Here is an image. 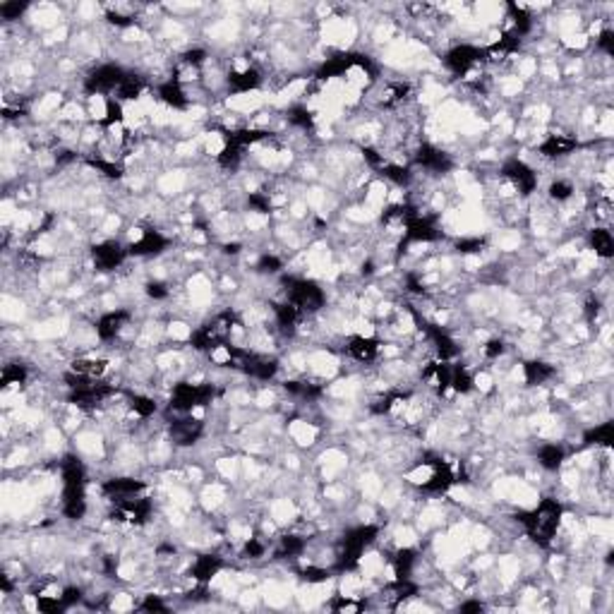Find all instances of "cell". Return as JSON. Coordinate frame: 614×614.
Listing matches in <instances>:
<instances>
[{"mask_svg": "<svg viewBox=\"0 0 614 614\" xmlns=\"http://www.w3.org/2000/svg\"><path fill=\"white\" fill-rule=\"evenodd\" d=\"M348 353H351L353 360L358 362H369L377 358L379 353V341L372 336H351V341H348Z\"/></svg>", "mask_w": 614, "mask_h": 614, "instance_id": "obj_17", "label": "cell"}, {"mask_svg": "<svg viewBox=\"0 0 614 614\" xmlns=\"http://www.w3.org/2000/svg\"><path fill=\"white\" fill-rule=\"evenodd\" d=\"M89 164L94 166V168H98L103 175H108V178H121L123 175V168L116 164V161H103V159H91Z\"/></svg>", "mask_w": 614, "mask_h": 614, "instance_id": "obj_43", "label": "cell"}, {"mask_svg": "<svg viewBox=\"0 0 614 614\" xmlns=\"http://www.w3.org/2000/svg\"><path fill=\"white\" fill-rule=\"evenodd\" d=\"M423 379L432 389H437V392H446V389L451 387V367L446 365L444 360L430 362V365L423 369Z\"/></svg>", "mask_w": 614, "mask_h": 614, "instance_id": "obj_22", "label": "cell"}, {"mask_svg": "<svg viewBox=\"0 0 614 614\" xmlns=\"http://www.w3.org/2000/svg\"><path fill=\"white\" fill-rule=\"evenodd\" d=\"M428 334L432 338V343H435V351L437 356H439V360H451V358L459 353V348H456V343L451 341V336L446 334V331H441L439 326H428Z\"/></svg>", "mask_w": 614, "mask_h": 614, "instance_id": "obj_24", "label": "cell"}, {"mask_svg": "<svg viewBox=\"0 0 614 614\" xmlns=\"http://www.w3.org/2000/svg\"><path fill=\"white\" fill-rule=\"evenodd\" d=\"M305 550V543L303 538H298V535H286V538H281V550L279 554L283 556H298L300 552Z\"/></svg>", "mask_w": 614, "mask_h": 614, "instance_id": "obj_38", "label": "cell"}, {"mask_svg": "<svg viewBox=\"0 0 614 614\" xmlns=\"http://www.w3.org/2000/svg\"><path fill=\"white\" fill-rule=\"evenodd\" d=\"M128 72L118 65H101L87 77V91L89 94H113L121 87V82L125 80Z\"/></svg>", "mask_w": 614, "mask_h": 614, "instance_id": "obj_5", "label": "cell"}, {"mask_svg": "<svg viewBox=\"0 0 614 614\" xmlns=\"http://www.w3.org/2000/svg\"><path fill=\"white\" fill-rule=\"evenodd\" d=\"M202 435V423L195 418H185V420H175L173 428H170V437H173L175 444L180 446H190L200 439Z\"/></svg>", "mask_w": 614, "mask_h": 614, "instance_id": "obj_18", "label": "cell"}, {"mask_svg": "<svg viewBox=\"0 0 614 614\" xmlns=\"http://www.w3.org/2000/svg\"><path fill=\"white\" fill-rule=\"evenodd\" d=\"M147 295L154 300H164L168 298V288H166V283H161V281H152V283L147 286Z\"/></svg>", "mask_w": 614, "mask_h": 614, "instance_id": "obj_48", "label": "cell"}, {"mask_svg": "<svg viewBox=\"0 0 614 614\" xmlns=\"http://www.w3.org/2000/svg\"><path fill=\"white\" fill-rule=\"evenodd\" d=\"M597 46H600V49L605 51L607 55L614 53V34H612L610 29H605L600 36H597Z\"/></svg>", "mask_w": 614, "mask_h": 614, "instance_id": "obj_52", "label": "cell"}, {"mask_svg": "<svg viewBox=\"0 0 614 614\" xmlns=\"http://www.w3.org/2000/svg\"><path fill=\"white\" fill-rule=\"evenodd\" d=\"M288 121L293 125H298V128L307 130V128H312V113L307 111L305 106H293L288 111Z\"/></svg>", "mask_w": 614, "mask_h": 614, "instance_id": "obj_41", "label": "cell"}, {"mask_svg": "<svg viewBox=\"0 0 614 614\" xmlns=\"http://www.w3.org/2000/svg\"><path fill=\"white\" fill-rule=\"evenodd\" d=\"M382 170H384V175L392 180V183H396V185H408L410 183V168H405V166H401V164H387Z\"/></svg>", "mask_w": 614, "mask_h": 614, "instance_id": "obj_36", "label": "cell"}, {"mask_svg": "<svg viewBox=\"0 0 614 614\" xmlns=\"http://www.w3.org/2000/svg\"><path fill=\"white\" fill-rule=\"evenodd\" d=\"M288 303H293L300 312H317L324 305V293L315 281L290 279L288 281Z\"/></svg>", "mask_w": 614, "mask_h": 614, "instance_id": "obj_4", "label": "cell"}, {"mask_svg": "<svg viewBox=\"0 0 614 614\" xmlns=\"http://www.w3.org/2000/svg\"><path fill=\"white\" fill-rule=\"evenodd\" d=\"M27 8V5H19V3H3L0 5V15H3V19H19V15H22V10Z\"/></svg>", "mask_w": 614, "mask_h": 614, "instance_id": "obj_47", "label": "cell"}, {"mask_svg": "<svg viewBox=\"0 0 614 614\" xmlns=\"http://www.w3.org/2000/svg\"><path fill=\"white\" fill-rule=\"evenodd\" d=\"M144 91V82L142 77L137 75H125V80L121 82V87L116 89V98L118 101H132V98H137L139 94Z\"/></svg>", "mask_w": 614, "mask_h": 614, "instance_id": "obj_30", "label": "cell"}, {"mask_svg": "<svg viewBox=\"0 0 614 614\" xmlns=\"http://www.w3.org/2000/svg\"><path fill=\"white\" fill-rule=\"evenodd\" d=\"M331 610H334V612H360L362 605H360V602L348 600V597H341V600H336L334 605H331Z\"/></svg>", "mask_w": 614, "mask_h": 614, "instance_id": "obj_49", "label": "cell"}, {"mask_svg": "<svg viewBox=\"0 0 614 614\" xmlns=\"http://www.w3.org/2000/svg\"><path fill=\"white\" fill-rule=\"evenodd\" d=\"M571 195H574V185H571L569 180H556V183L550 185V197L556 202L571 200Z\"/></svg>", "mask_w": 614, "mask_h": 614, "instance_id": "obj_40", "label": "cell"}, {"mask_svg": "<svg viewBox=\"0 0 614 614\" xmlns=\"http://www.w3.org/2000/svg\"><path fill=\"white\" fill-rule=\"evenodd\" d=\"M482 353H485V358L494 360V358H499L504 353V343L497 341V338H492V341H487L485 346H482Z\"/></svg>", "mask_w": 614, "mask_h": 614, "instance_id": "obj_50", "label": "cell"}, {"mask_svg": "<svg viewBox=\"0 0 614 614\" xmlns=\"http://www.w3.org/2000/svg\"><path fill=\"white\" fill-rule=\"evenodd\" d=\"M432 468L428 480L423 482V490L430 494H444L456 482V473L449 463L444 461H425Z\"/></svg>", "mask_w": 614, "mask_h": 614, "instance_id": "obj_11", "label": "cell"}, {"mask_svg": "<svg viewBox=\"0 0 614 614\" xmlns=\"http://www.w3.org/2000/svg\"><path fill=\"white\" fill-rule=\"evenodd\" d=\"M418 559V552L410 547L398 550L396 559H394V569H396V579H410V571H413V564Z\"/></svg>", "mask_w": 614, "mask_h": 614, "instance_id": "obj_31", "label": "cell"}, {"mask_svg": "<svg viewBox=\"0 0 614 614\" xmlns=\"http://www.w3.org/2000/svg\"><path fill=\"white\" fill-rule=\"evenodd\" d=\"M27 379V369L22 365H5L3 367V387H15V384H24Z\"/></svg>", "mask_w": 614, "mask_h": 614, "instance_id": "obj_37", "label": "cell"}, {"mask_svg": "<svg viewBox=\"0 0 614 614\" xmlns=\"http://www.w3.org/2000/svg\"><path fill=\"white\" fill-rule=\"evenodd\" d=\"M564 459H566V454L559 444H545V446H540V451H538V463L543 468H547V471H556V468L564 463Z\"/></svg>", "mask_w": 614, "mask_h": 614, "instance_id": "obj_29", "label": "cell"}, {"mask_svg": "<svg viewBox=\"0 0 614 614\" xmlns=\"http://www.w3.org/2000/svg\"><path fill=\"white\" fill-rule=\"evenodd\" d=\"M408 94H410V87L403 85V82L389 85L387 91H384V96H382V103H384V106H398V103H403L405 98H408Z\"/></svg>", "mask_w": 614, "mask_h": 614, "instance_id": "obj_33", "label": "cell"}, {"mask_svg": "<svg viewBox=\"0 0 614 614\" xmlns=\"http://www.w3.org/2000/svg\"><path fill=\"white\" fill-rule=\"evenodd\" d=\"M456 247H459V252L473 254V252H480V249L485 247V240H482V238H463V240L456 243Z\"/></svg>", "mask_w": 614, "mask_h": 614, "instance_id": "obj_46", "label": "cell"}, {"mask_svg": "<svg viewBox=\"0 0 614 614\" xmlns=\"http://www.w3.org/2000/svg\"><path fill=\"white\" fill-rule=\"evenodd\" d=\"M262 85V75L257 67H245V70H233L228 75V87L238 94H247Z\"/></svg>", "mask_w": 614, "mask_h": 614, "instance_id": "obj_19", "label": "cell"}, {"mask_svg": "<svg viewBox=\"0 0 614 614\" xmlns=\"http://www.w3.org/2000/svg\"><path fill=\"white\" fill-rule=\"evenodd\" d=\"M300 576H303L307 584H324V581L329 579V571L317 569V566H307V569L300 571Z\"/></svg>", "mask_w": 614, "mask_h": 614, "instance_id": "obj_45", "label": "cell"}, {"mask_svg": "<svg viewBox=\"0 0 614 614\" xmlns=\"http://www.w3.org/2000/svg\"><path fill=\"white\" fill-rule=\"evenodd\" d=\"M238 365H243V369L254 379H272L274 374L279 372L277 360H269V358L264 356H252V353H249V356L243 353V360L238 362Z\"/></svg>", "mask_w": 614, "mask_h": 614, "instance_id": "obj_15", "label": "cell"}, {"mask_svg": "<svg viewBox=\"0 0 614 614\" xmlns=\"http://www.w3.org/2000/svg\"><path fill=\"white\" fill-rule=\"evenodd\" d=\"M221 566H223V561L218 559V556L204 554V556H197V561L192 564L190 574H192V579H195L197 584H209L218 571H221Z\"/></svg>", "mask_w": 614, "mask_h": 614, "instance_id": "obj_21", "label": "cell"}, {"mask_svg": "<svg viewBox=\"0 0 614 614\" xmlns=\"http://www.w3.org/2000/svg\"><path fill=\"white\" fill-rule=\"evenodd\" d=\"M561 521V504L556 499H543L533 511H528L523 516V525L528 530V535L540 545H550V540L554 538L556 528Z\"/></svg>", "mask_w": 614, "mask_h": 614, "instance_id": "obj_2", "label": "cell"}, {"mask_svg": "<svg viewBox=\"0 0 614 614\" xmlns=\"http://www.w3.org/2000/svg\"><path fill=\"white\" fill-rule=\"evenodd\" d=\"M473 384H475V379L471 377V372H468L466 367L451 369V389H454V392L468 394L473 389Z\"/></svg>", "mask_w": 614, "mask_h": 614, "instance_id": "obj_34", "label": "cell"}, {"mask_svg": "<svg viewBox=\"0 0 614 614\" xmlns=\"http://www.w3.org/2000/svg\"><path fill=\"white\" fill-rule=\"evenodd\" d=\"M415 161H418L425 170H430V173H449L451 166H454L449 159V154H444L441 149L432 147V144H420L418 154H415Z\"/></svg>", "mask_w": 614, "mask_h": 614, "instance_id": "obj_12", "label": "cell"}, {"mask_svg": "<svg viewBox=\"0 0 614 614\" xmlns=\"http://www.w3.org/2000/svg\"><path fill=\"white\" fill-rule=\"evenodd\" d=\"M103 125H121L123 123V103L118 98H108L106 101V113H103Z\"/></svg>", "mask_w": 614, "mask_h": 614, "instance_id": "obj_39", "label": "cell"}, {"mask_svg": "<svg viewBox=\"0 0 614 614\" xmlns=\"http://www.w3.org/2000/svg\"><path fill=\"white\" fill-rule=\"evenodd\" d=\"M405 243H432L439 238V228H437L435 218L423 214H410L405 221Z\"/></svg>", "mask_w": 614, "mask_h": 614, "instance_id": "obj_10", "label": "cell"}, {"mask_svg": "<svg viewBox=\"0 0 614 614\" xmlns=\"http://www.w3.org/2000/svg\"><path fill=\"white\" fill-rule=\"evenodd\" d=\"M377 533H379L377 525H360V528L351 530V533L343 538V550L338 552L336 569L338 571H351L353 566H358V561H360L365 547L374 543Z\"/></svg>", "mask_w": 614, "mask_h": 614, "instance_id": "obj_3", "label": "cell"}, {"mask_svg": "<svg viewBox=\"0 0 614 614\" xmlns=\"http://www.w3.org/2000/svg\"><path fill=\"white\" fill-rule=\"evenodd\" d=\"M574 149H579V142L569 134H550L543 144H540V154L547 159H556V156H566Z\"/></svg>", "mask_w": 614, "mask_h": 614, "instance_id": "obj_20", "label": "cell"}, {"mask_svg": "<svg viewBox=\"0 0 614 614\" xmlns=\"http://www.w3.org/2000/svg\"><path fill=\"white\" fill-rule=\"evenodd\" d=\"M614 441V428L612 423H602L597 428H593L590 432H586V444H602V446H612Z\"/></svg>", "mask_w": 614, "mask_h": 614, "instance_id": "obj_32", "label": "cell"}, {"mask_svg": "<svg viewBox=\"0 0 614 614\" xmlns=\"http://www.w3.org/2000/svg\"><path fill=\"white\" fill-rule=\"evenodd\" d=\"M103 492L111 502H128V499L139 497V492H144V482L134 480V477H113L103 485Z\"/></svg>", "mask_w": 614, "mask_h": 614, "instance_id": "obj_14", "label": "cell"}, {"mask_svg": "<svg viewBox=\"0 0 614 614\" xmlns=\"http://www.w3.org/2000/svg\"><path fill=\"white\" fill-rule=\"evenodd\" d=\"M485 607L480 605V602H466V605H461V612H482Z\"/></svg>", "mask_w": 614, "mask_h": 614, "instance_id": "obj_55", "label": "cell"}, {"mask_svg": "<svg viewBox=\"0 0 614 614\" xmlns=\"http://www.w3.org/2000/svg\"><path fill=\"white\" fill-rule=\"evenodd\" d=\"M590 247L595 249L597 257L610 259L614 257V238L607 228H593L590 231Z\"/></svg>", "mask_w": 614, "mask_h": 614, "instance_id": "obj_27", "label": "cell"}, {"mask_svg": "<svg viewBox=\"0 0 614 614\" xmlns=\"http://www.w3.org/2000/svg\"><path fill=\"white\" fill-rule=\"evenodd\" d=\"M91 257H94V267H96L98 272H113V269H118L125 262L128 249H123L121 243L116 240H106L94 245Z\"/></svg>", "mask_w": 614, "mask_h": 614, "instance_id": "obj_9", "label": "cell"}, {"mask_svg": "<svg viewBox=\"0 0 614 614\" xmlns=\"http://www.w3.org/2000/svg\"><path fill=\"white\" fill-rule=\"evenodd\" d=\"M247 204L252 207L254 211H259V214H269V211H272V200H269V195H264V192H252V195L247 197Z\"/></svg>", "mask_w": 614, "mask_h": 614, "instance_id": "obj_42", "label": "cell"}, {"mask_svg": "<svg viewBox=\"0 0 614 614\" xmlns=\"http://www.w3.org/2000/svg\"><path fill=\"white\" fill-rule=\"evenodd\" d=\"M482 58H485V51H480L477 46H471V44H461V46H454V49L446 53L444 62L454 75H468Z\"/></svg>", "mask_w": 614, "mask_h": 614, "instance_id": "obj_6", "label": "cell"}, {"mask_svg": "<svg viewBox=\"0 0 614 614\" xmlns=\"http://www.w3.org/2000/svg\"><path fill=\"white\" fill-rule=\"evenodd\" d=\"M149 514H152V502L142 497L128 499V502H118L113 509V518L118 523H130V525H142L147 523Z\"/></svg>", "mask_w": 614, "mask_h": 614, "instance_id": "obj_7", "label": "cell"}, {"mask_svg": "<svg viewBox=\"0 0 614 614\" xmlns=\"http://www.w3.org/2000/svg\"><path fill=\"white\" fill-rule=\"evenodd\" d=\"M274 312H277V324L281 326V331L288 336L295 334V326L300 324V317H303V312L298 310L293 303H281L274 307Z\"/></svg>", "mask_w": 614, "mask_h": 614, "instance_id": "obj_23", "label": "cell"}, {"mask_svg": "<svg viewBox=\"0 0 614 614\" xmlns=\"http://www.w3.org/2000/svg\"><path fill=\"white\" fill-rule=\"evenodd\" d=\"M245 554H247V556H252V559H257V556H262V554H264V545L259 543V540H252V538H249L247 543H245Z\"/></svg>", "mask_w": 614, "mask_h": 614, "instance_id": "obj_53", "label": "cell"}, {"mask_svg": "<svg viewBox=\"0 0 614 614\" xmlns=\"http://www.w3.org/2000/svg\"><path fill=\"white\" fill-rule=\"evenodd\" d=\"M60 597H62V602H65V607H70L72 602H77L82 597V590L80 588H65V590L60 593Z\"/></svg>", "mask_w": 614, "mask_h": 614, "instance_id": "obj_54", "label": "cell"}, {"mask_svg": "<svg viewBox=\"0 0 614 614\" xmlns=\"http://www.w3.org/2000/svg\"><path fill=\"white\" fill-rule=\"evenodd\" d=\"M166 247H168L166 236H161L159 231H142L137 240L128 247V252L134 254V257H154V254L164 252Z\"/></svg>", "mask_w": 614, "mask_h": 614, "instance_id": "obj_13", "label": "cell"}, {"mask_svg": "<svg viewBox=\"0 0 614 614\" xmlns=\"http://www.w3.org/2000/svg\"><path fill=\"white\" fill-rule=\"evenodd\" d=\"M281 267H283V264H281V259L274 257V254H262L257 262V269L264 274H277Z\"/></svg>", "mask_w": 614, "mask_h": 614, "instance_id": "obj_44", "label": "cell"}, {"mask_svg": "<svg viewBox=\"0 0 614 614\" xmlns=\"http://www.w3.org/2000/svg\"><path fill=\"white\" fill-rule=\"evenodd\" d=\"M139 607H142L144 612H168V607H166V602H161L156 595H147V600H144Z\"/></svg>", "mask_w": 614, "mask_h": 614, "instance_id": "obj_51", "label": "cell"}, {"mask_svg": "<svg viewBox=\"0 0 614 614\" xmlns=\"http://www.w3.org/2000/svg\"><path fill=\"white\" fill-rule=\"evenodd\" d=\"M108 369V362L101 360V358H80V360L72 362V372L82 374L87 379H98L103 377Z\"/></svg>", "mask_w": 614, "mask_h": 614, "instance_id": "obj_26", "label": "cell"}, {"mask_svg": "<svg viewBox=\"0 0 614 614\" xmlns=\"http://www.w3.org/2000/svg\"><path fill=\"white\" fill-rule=\"evenodd\" d=\"M502 175L514 187H516L521 195H530V192L535 190V185H538V175H535V170L530 168L528 164L518 161V159L507 161V164H504V168H502Z\"/></svg>", "mask_w": 614, "mask_h": 614, "instance_id": "obj_8", "label": "cell"}, {"mask_svg": "<svg viewBox=\"0 0 614 614\" xmlns=\"http://www.w3.org/2000/svg\"><path fill=\"white\" fill-rule=\"evenodd\" d=\"M130 408H132V413L139 415V418H152L156 413V403L154 398L149 396H132L130 398Z\"/></svg>", "mask_w": 614, "mask_h": 614, "instance_id": "obj_35", "label": "cell"}, {"mask_svg": "<svg viewBox=\"0 0 614 614\" xmlns=\"http://www.w3.org/2000/svg\"><path fill=\"white\" fill-rule=\"evenodd\" d=\"M87 477L77 459H67L62 466V511L67 518H82L87 511Z\"/></svg>", "mask_w": 614, "mask_h": 614, "instance_id": "obj_1", "label": "cell"}, {"mask_svg": "<svg viewBox=\"0 0 614 614\" xmlns=\"http://www.w3.org/2000/svg\"><path fill=\"white\" fill-rule=\"evenodd\" d=\"M159 96L170 108H187V94L178 80H168L159 87Z\"/></svg>", "mask_w": 614, "mask_h": 614, "instance_id": "obj_25", "label": "cell"}, {"mask_svg": "<svg viewBox=\"0 0 614 614\" xmlns=\"http://www.w3.org/2000/svg\"><path fill=\"white\" fill-rule=\"evenodd\" d=\"M130 322V312L125 310H116V312H108L98 319L96 324V334L101 341H113L118 334L123 331V326Z\"/></svg>", "mask_w": 614, "mask_h": 614, "instance_id": "obj_16", "label": "cell"}, {"mask_svg": "<svg viewBox=\"0 0 614 614\" xmlns=\"http://www.w3.org/2000/svg\"><path fill=\"white\" fill-rule=\"evenodd\" d=\"M523 374H525V382L528 384H545L547 379L554 377V367L547 365V362L543 360H530L523 365Z\"/></svg>", "mask_w": 614, "mask_h": 614, "instance_id": "obj_28", "label": "cell"}]
</instances>
